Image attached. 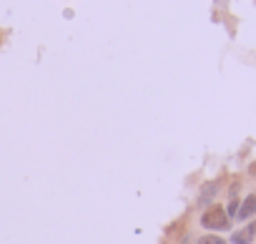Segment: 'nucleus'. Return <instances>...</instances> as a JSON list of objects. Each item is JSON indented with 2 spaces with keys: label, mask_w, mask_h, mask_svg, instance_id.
<instances>
[{
  "label": "nucleus",
  "mask_w": 256,
  "mask_h": 244,
  "mask_svg": "<svg viewBox=\"0 0 256 244\" xmlns=\"http://www.w3.org/2000/svg\"><path fill=\"white\" fill-rule=\"evenodd\" d=\"M201 224H204L206 229L224 231V229H228V226H231V219H228L226 209H221V206H211V209H206V211H204Z\"/></svg>",
  "instance_id": "nucleus-1"
},
{
  "label": "nucleus",
  "mask_w": 256,
  "mask_h": 244,
  "mask_svg": "<svg viewBox=\"0 0 256 244\" xmlns=\"http://www.w3.org/2000/svg\"><path fill=\"white\" fill-rule=\"evenodd\" d=\"M254 239H256V219L251 224H246L244 229H238V231L231 234V241L234 244H251Z\"/></svg>",
  "instance_id": "nucleus-2"
},
{
  "label": "nucleus",
  "mask_w": 256,
  "mask_h": 244,
  "mask_svg": "<svg viewBox=\"0 0 256 244\" xmlns=\"http://www.w3.org/2000/svg\"><path fill=\"white\" fill-rule=\"evenodd\" d=\"M254 214H256V196L251 194V196H246V199H244V204L238 206L236 219H238V221H248Z\"/></svg>",
  "instance_id": "nucleus-3"
},
{
  "label": "nucleus",
  "mask_w": 256,
  "mask_h": 244,
  "mask_svg": "<svg viewBox=\"0 0 256 244\" xmlns=\"http://www.w3.org/2000/svg\"><path fill=\"white\" fill-rule=\"evenodd\" d=\"M216 191H218V184H216V181L206 184V186L201 189V194H198V204H211L214 196H216Z\"/></svg>",
  "instance_id": "nucleus-4"
},
{
  "label": "nucleus",
  "mask_w": 256,
  "mask_h": 244,
  "mask_svg": "<svg viewBox=\"0 0 256 244\" xmlns=\"http://www.w3.org/2000/svg\"><path fill=\"white\" fill-rule=\"evenodd\" d=\"M198 244H228V241L221 239V236H216V234H206V236L198 239Z\"/></svg>",
  "instance_id": "nucleus-5"
}]
</instances>
